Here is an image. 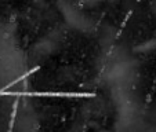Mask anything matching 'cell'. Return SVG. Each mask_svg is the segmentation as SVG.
<instances>
[{
    "label": "cell",
    "instance_id": "1",
    "mask_svg": "<svg viewBox=\"0 0 156 132\" xmlns=\"http://www.w3.org/2000/svg\"><path fill=\"white\" fill-rule=\"evenodd\" d=\"M0 95L15 98H65V99H88L95 98L94 92H72V91H4Z\"/></svg>",
    "mask_w": 156,
    "mask_h": 132
},
{
    "label": "cell",
    "instance_id": "2",
    "mask_svg": "<svg viewBox=\"0 0 156 132\" xmlns=\"http://www.w3.org/2000/svg\"><path fill=\"white\" fill-rule=\"evenodd\" d=\"M18 103H20V99H15L14 103H12V110H11V116H10V124H9V132H12L14 129V124H15V117H17V109H18Z\"/></svg>",
    "mask_w": 156,
    "mask_h": 132
}]
</instances>
